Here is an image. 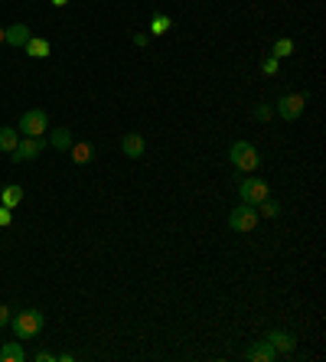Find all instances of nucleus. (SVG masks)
<instances>
[{"label": "nucleus", "mask_w": 326, "mask_h": 362, "mask_svg": "<svg viewBox=\"0 0 326 362\" xmlns=\"http://www.w3.org/2000/svg\"><path fill=\"white\" fill-rule=\"evenodd\" d=\"M42 323H46V317H42L40 310H20V313L10 317V326H14L16 339H33V336H40Z\"/></svg>", "instance_id": "1"}, {"label": "nucleus", "mask_w": 326, "mask_h": 362, "mask_svg": "<svg viewBox=\"0 0 326 362\" xmlns=\"http://www.w3.org/2000/svg\"><path fill=\"white\" fill-rule=\"evenodd\" d=\"M229 157L238 170H244V173H255L258 163H261V154L255 150V144H248V141H235L229 147Z\"/></svg>", "instance_id": "2"}, {"label": "nucleus", "mask_w": 326, "mask_h": 362, "mask_svg": "<svg viewBox=\"0 0 326 362\" xmlns=\"http://www.w3.org/2000/svg\"><path fill=\"white\" fill-rule=\"evenodd\" d=\"M258 206H248V202H242L238 209H231L229 213V228H235V232H255V226H258Z\"/></svg>", "instance_id": "3"}, {"label": "nucleus", "mask_w": 326, "mask_h": 362, "mask_svg": "<svg viewBox=\"0 0 326 362\" xmlns=\"http://www.w3.org/2000/svg\"><path fill=\"white\" fill-rule=\"evenodd\" d=\"M238 196H242V202H248V206H258L261 200L271 196V189H268V183H264L261 176H248V180L238 183Z\"/></svg>", "instance_id": "4"}, {"label": "nucleus", "mask_w": 326, "mask_h": 362, "mask_svg": "<svg viewBox=\"0 0 326 362\" xmlns=\"http://www.w3.org/2000/svg\"><path fill=\"white\" fill-rule=\"evenodd\" d=\"M274 111L281 114V121H297L303 111H307V95H300V92H294V95H284L277 105H274Z\"/></svg>", "instance_id": "5"}, {"label": "nucleus", "mask_w": 326, "mask_h": 362, "mask_svg": "<svg viewBox=\"0 0 326 362\" xmlns=\"http://www.w3.org/2000/svg\"><path fill=\"white\" fill-rule=\"evenodd\" d=\"M46 128H49V118H46V111H40V108H29L27 114L20 118L23 137H42L46 134Z\"/></svg>", "instance_id": "6"}, {"label": "nucleus", "mask_w": 326, "mask_h": 362, "mask_svg": "<svg viewBox=\"0 0 326 362\" xmlns=\"http://www.w3.org/2000/svg\"><path fill=\"white\" fill-rule=\"evenodd\" d=\"M42 147H46V141H42V137H23V141H16V147L10 150V160H14V163L36 160V157L42 154Z\"/></svg>", "instance_id": "7"}, {"label": "nucleus", "mask_w": 326, "mask_h": 362, "mask_svg": "<svg viewBox=\"0 0 326 362\" xmlns=\"http://www.w3.org/2000/svg\"><path fill=\"white\" fill-rule=\"evenodd\" d=\"M29 36H33V33H29L27 23H14V27H3V43H7V46H14V49H23V46L29 43Z\"/></svg>", "instance_id": "8"}, {"label": "nucleus", "mask_w": 326, "mask_h": 362, "mask_svg": "<svg viewBox=\"0 0 326 362\" xmlns=\"http://www.w3.org/2000/svg\"><path fill=\"white\" fill-rule=\"evenodd\" d=\"M264 339L277 349V356H287V352H294V349H297V339H294L290 333H281V330H271Z\"/></svg>", "instance_id": "9"}, {"label": "nucleus", "mask_w": 326, "mask_h": 362, "mask_svg": "<svg viewBox=\"0 0 326 362\" xmlns=\"http://www.w3.org/2000/svg\"><path fill=\"white\" fill-rule=\"evenodd\" d=\"M121 150H124V157L137 160V157H144V150H147V141H144L140 134H124L121 137Z\"/></svg>", "instance_id": "10"}, {"label": "nucleus", "mask_w": 326, "mask_h": 362, "mask_svg": "<svg viewBox=\"0 0 326 362\" xmlns=\"http://www.w3.org/2000/svg\"><path fill=\"white\" fill-rule=\"evenodd\" d=\"M244 356H248L251 362H274V359H277V349H274L268 339H258L255 346L244 352Z\"/></svg>", "instance_id": "11"}, {"label": "nucleus", "mask_w": 326, "mask_h": 362, "mask_svg": "<svg viewBox=\"0 0 326 362\" xmlns=\"http://www.w3.org/2000/svg\"><path fill=\"white\" fill-rule=\"evenodd\" d=\"M23 359H27V352L20 346V339H10V343L0 346V362H23Z\"/></svg>", "instance_id": "12"}, {"label": "nucleus", "mask_w": 326, "mask_h": 362, "mask_svg": "<svg viewBox=\"0 0 326 362\" xmlns=\"http://www.w3.org/2000/svg\"><path fill=\"white\" fill-rule=\"evenodd\" d=\"M72 163H79V167H85V163H92V157H95V147L88 144V141H79V144H72Z\"/></svg>", "instance_id": "13"}, {"label": "nucleus", "mask_w": 326, "mask_h": 362, "mask_svg": "<svg viewBox=\"0 0 326 362\" xmlns=\"http://www.w3.org/2000/svg\"><path fill=\"white\" fill-rule=\"evenodd\" d=\"M23 53L33 56V59H46L49 56V40H40V36H29V43L23 46Z\"/></svg>", "instance_id": "14"}, {"label": "nucleus", "mask_w": 326, "mask_h": 362, "mask_svg": "<svg viewBox=\"0 0 326 362\" xmlns=\"http://www.w3.org/2000/svg\"><path fill=\"white\" fill-rule=\"evenodd\" d=\"M0 202H3L7 209H16V206L23 202V189L16 186V183H10V186H3V193H0Z\"/></svg>", "instance_id": "15"}, {"label": "nucleus", "mask_w": 326, "mask_h": 362, "mask_svg": "<svg viewBox=\"0 0 326 362\" xmlns=\"http://www.w3.org/2000/svg\"><path fill=\"white\" fill-rule=\"evenodd\" d=\"M49 144H53L55 150H68L72 147V131H68V128H55L53 137H49Z\"/></svg>", "instance_id": "16"}, {"label": "nucleus", "mask_w": 326, "mask_h": 362, "mask_svg": "<svg viewBox=\"0 0 326 362\" xmlns=\"http://www.w3.org/2000/svg\"><path fill=\"white\" fill-rule=\"evenodd\" d=\"M16 141H20V131H14V128H0V150H3V154H10V150L16 147Z\"/></svg>", "instance_id": "17"}, {"label": "nucleus", "mask_w": 326, "mask_h": 362, "mask_svg": "<svg viewBox=\"0 0 326 362\" xmlns=\"http://www.w3.org/2000/svg\"><path fill=\"white\" fill-rule=\"evenodd\" d=\"M166 29H170V16L157 14V16H153V23H150V33H153V36H163Z\"/></svg>", "instance_id": "18"}, {"label": "nucleus", "mask_w": 326, "mask_h": 362, "mask_svg": "<svg viewBox=\"0 0 326 362\" xmlns=\"http://www.w3.org/2000/svg\"><path fill=\"white\" fill-rule=\"evenodd\" d=\"M258 209H261L258 215H268V219H274V215L281 213V202H274L271 196H268V200H261V202H258Z\"/></svg>", "instance_id": "19"}, {"label": "nucleus", "mask_w": 326, "mask_h": 362, "mask_svg": "<svg viewBox=\"0 0 326 362\" xmlns=\"http://www.w3.org/2000/svg\"><path fill=\"white\" fill-rule=\"evenodd\" d=\"M290 53H294V43H290V40H277V43H274V59H284V56H290Z\"/></svg>", "instance_id": "20"}, {"label": "nucleus", "mask_w": 326, "mask_h": 362, "mask_svg": "<svg viewBox=\"0 0 326 362\" xmlns=\"http://www.w3.org/2000/svg\"><path fill=\"white\" fill-rule=\"evenodd\" d=\"M277 62H281V59H274V56H268V59L261 62V72H264V75H274V72H277Z\"/></svg>", "instance_id": "21"}, {"label": "nucleus", "mask_w": 326, "mask_h": 362, "mask_svg": "<svg viewBox=\"0 0 326 362\" xmlns=\"http://www.w3.org/2000/svg\"><path fill=\"white\" fill-rule=\"evenodd\" d=\"M255 114H258L261 121H268V118L274 114V108H271V105H258V108H255Z\"/></svg>", "instance_id": "22"}, {"label": "nucleus", "mask_w": 326, "mask_h": 362, "mask_svg": "<svg viewBox=\"0 0 326 362\" xmlns=\"http://www.w3.org/2000/svg\"><path fill=\"white\" fill-rule=\"evenodd\" d=\"M10 222H14V213L7 206H0V226H10Z\"/></svg>", "instance_id": "23"}, {"label": "nucleus", "mask_w": 326, "mask_h": 362, "mask_svg": "<svg viewBox=\"0 0 326 362\" xmlns=\"http://www.w3.org/2000/svg\"><path fill=\"white\" fill-rule=\"evenodd\" d=\"M10 317H14V313H10V307H3V304H0V326H7V323H10Z\"/></svg>", "instance_id": "24"}, {"label": "nucleus", "mask_w": 326, "mask_h": 362, "mask_svg": "<svg viewBox=\"0 0 326 362\" xmlns=\"http://www.w3.org/2000/svg\"><path fill=\"white\" fill-rule=\"evenodd\" d=\"M147 43H150L147 33H137V36H134V46H147Z\"/></svg>", "instance_id": "25"}, {"label": "nucleus", "mask_w": 326, "mask_h": 362, "mask_svg": "<svg viewBox=\"0 0 326 362\" xmlns=\"http://www.w3.org/2000/svg\"><path fill=\"white\" fill-rule=\"evenodd\" d=\"M55 356H49V352H46V349H42V352H36V362H53Z\"/></svg>", "instance_id": "26"}, {"label": "nucleus", "mask_w": 326, "mask_h": 362, "mask_svg": "<svg viewBox=\"0 0 326 362\" xmlns=\"http://www.w3.org/2000/svg\"><path fill=\"white\" fill-rule=\"evenodd\" d=\"M68 0H53V7H66Z\"/></svg>", "instance_id": "27"}, {"label": "nucleus", "mask_w": 326, "mask_h": 362, "mask_svg": "<svg viewBox=\"0 0 326 362\" xmlns=\"http://www.w3.org/2000/svg\"><path fill=\"white\" fill-rule=\"evenodd\" d=\"M0 46H3V27H0Z\"/></svg>", "instance_id": "28"}]
</instances>
